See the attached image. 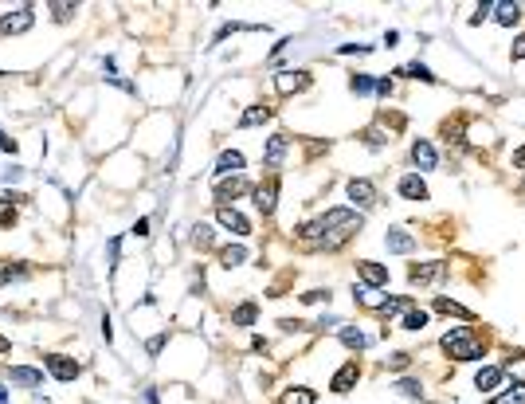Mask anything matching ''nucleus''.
Returning <instances> with one entry per match:
<instances>
[{
  "label": "nucleus",
  "mask_w": 525,
  "mask_h": 404,
  "mask_svg": "<svg viewBox=\"0 0 525 404\" xmlns=\"http://www.w3.org/2000/svg\"><path fill=\"white\" fill-rule=\"evenodd\" d=\"M439 345H443V354H451L455 361H475V357L482 354V345H478V338H475L470 326H455V330H447Z\"/></svg>",
  "instance_id": "obj_1"
},
{
  "label": "nucleus",
  "mask_w": 525,
  "mask_h": 404,
  "mask_svg": "<svg viewBox=\"0 0 525 404\" xmlns=\"http://www.w3.org/2000/svg\"><path fill=\"white\" fill-rule=\"evenodd\" d=\"M32 20H36V8H32V4H20V8H12V12L0 16V32H8V36H16V32H28V28H32Z\"/></svg>",
  "instance_id": "obj_2"
},
{
  "label": "nucleus",
  "mask_w": 525,
  "mask_h": 404,
  "mask_svg": "<svg viewBox=\"0 0 525 404\" xmlns=\"http://www.w3.org/2000/svg\"><path fill=\"white\" fill-rule=\"evenodd\" d=\"M216 220H220V228H228L232 235H251V224H247V216H239L235 209H216Z\"/></svg>",
  "instance_id": "obj_3"
},
{
  "label": "nucleus",
  "mask_w": 525,
  "mask_h": 404,
  "mask_svg": "<svg viewBox=\"0 0 525 404\" xmlns=\"http://www.w3.org/2000/svg\"><path fill=\"white\" fill-rule=\"evenodd\" d=\"M357 275H361V279H365V287H373V291L388 287V267H380V263H373V259L357 263Z\"/></svg>",
  "instance_id": "obj_4"
},
{
  "label": "nucleus",
  "mask_w": 525,
  "mask_h": 404,
  "mask_svg": "<svg viewBox=\"0 0 525 404\" xmlns=\"http://www.w3.org/2000/svg\"><path fill=\"white\" fill-rule=\"evenodd\" d=\"M48 373L55 381H75L79 377V361H71V357H63V354H51L48 357Z\"/></svg>",
  "instance_id": "obj_5"
},
{
  "label": "nucleus",
  "mask_w": 525,
  "mask_h": 404,
  "mask_svg": "<svg viewBox=\"0 0 525 404\" xmlns=\"http://www.w3.org/2000/svg\"><path fill=\"white\" fill-rule=\"evenodd\" d=\"M275 86H279V95H294V90H306L310 86V75L306 71H279L275 75Z\"/></svg>",
  "instance_id": "obj_6"
},
{
  "label": "nucleus",
  "mask_w": 525,
  "mask_h": 404,
  "mask_svg": "<svg viewBox=\"0 0 525 404\" xmlns=\"http://www.w3.org/2000/svg\"><path fill=\"white\" fill-rule=\"evenodd\" d=\"M244 173V153H235V149H224L220 157H216V177H239Z\"/></svg>",
  "instance_id": "obj_7"
},
{
  "label": "nucleus",
  "mask_w": 525,
  "mask_h": 404,
  "mask_svg": "<svg viewBox=\"0 0 525 404\" xmlns=\"http://www.w3.org/2000/svg\"><path fill=\"white\" fill-rule=\"evenodd\" d=\"M412 161L419 165V169H435V161L439 157H435V146H431L428 137H415L412 142Z\"/></svg>",
  "instance_id": "obj_8"
},
{
  "label": "nucleus",
  "mask_w": 525,
  "mask_h": 404,
  "mask_svg": "<svg viewBox=\"0 0 525 404\" xmlns=\"http://www.w3.org/2000/svg\"><path fill=\"white\" fill-rule=\"evenodd\" d=\"M349 200H353L357 209L377 204V189H373V181H349Z\"/></svg>",
  "instance_id": "obj_9"
},
{
  "label": "nucleus",
  "mask_w": 525,
  "mask_h": 404,
  "mask_svg": "<svg viewBox=\"0 0 525 404\" xmlns=\"http://www.w3.org/2000/svg\"><path fill=\"white\" fill-rule=\"evenodd\" d=\"M275 200H279V181H267L255 189V209L263 212V216H270L275 212Z\"/></svg>",
  "instance_id": "obj_10"
},
{
  "label": "nucleus",
  "mask_w": 525,
  "mask_h": 404,
  "mask_svg": "<svg viewBox=\"0 0 525 404\" xmlns=\"http://www.w3.org/2000/svg\"><path fill=\"white\" fill-rule=\"evenodd\" d=\"M239 193H247V181H244V173L239 177H224L220 184H216V200H220V209L232 200V196H239Z\"/></svg>",
  "instance_id": "obj_11"
},
{
  "label": "nucleus",
  "mask_w": 525,
  "mask_h": 404,
  "mask_svg": "<svg viewBox=\"0 0 525 404\" xmlns=\"http://www.w3.org/2000/svg\"><path fill=\"white\" fill-rule=\"evenodd\" d=\"M357 377H361V369H357V361H349V365H341L337 373H333L330 389H333V392H349V389L357 385Z\"/></svg>",
  "instance_id": "obj_12"
},
{
  "label": "nucleus",
  "mask_w": 525,
  "mask_h": 404,
  "mask_svg": "<svg viewBox=\"0 0 525 404\" xmlns=\"http://www.w3.org/2000/svg\"><path fill=\"white\" fill-rule=\"evenodd\" d=\"M502 381H506V369H498V365H486V369H478L475 385H478L482 392H498V389H502Z\"/></svg>",
  "instance_id": "obj_13"
},
{
  "label": "nucleus",
  "mask_w": 525,
  "mask_h": 404,
  "mask_svg": "<svg viewBox=\"0 0 525 404\" xmlns=\"http://www.w3.org/2000/svg\"><path fill=\"white\" fill-rule=\"evenodd\" d=\"M400 196L404 200H428V184H424V177H404L400 181Z\"/></svg>",
  "instance_id": "obj_14"
},
{
  "label": "nucleus",
  "mask_w": 525,
  "mask_h": 404,
  "mask_svg": "<svg viewBox=\"0 0 525 404\" xmlns=\"http://www.w3.org/2000/svg\"><path fill=\"white\" fill-rule=\"evenodd\" d=\"M384 244H388V251H412L415 247V235H408L404 228H388V235H384Z\"/></svg>",
  "instance_id": "obj_15"
},
{
  "label": "nucleus",
  "mask_w": 525,
  "mask_h": 404,
  "mask_svg": "<svg viewBox=\"0 0 525 404\" xmlns=\"http://www.w3.org/2000/svg\"><path fill=\"white\" fill-rule=\"evenodd\" d=\"M12 381H16V385H28V389H39V385H43V369L16 365V369H12Z\"/></svg>",
  "instance_id": "obj_16"
},
{
  "label": "nucleus",
  "mask_w": 525,
  "mask_h": 404,
  "mask_svg": "<svg viewBox=\"0 0 525 404\" xmlns=\"http://www.w3.org/2000/svg\"><path fill=\"white\" fill-rule=\"evenodd\" d=\"M282 157H286V134H275L267 142V165H270V169H279Z\"/></svg>",
  "instance_id": "obj_17"
},
{
  "label": "nucleus",
  "mask_w": 525,
  "mask_h": 404,
  "mask_svg": "<svg viewBox=\"0 0 525 404\" xmlns=\"http://www.w3.org/2000/svg\"><path fill=\"white\" fill-rule=\"evenodd\" d=\"M494 12H498V24L513 28L522 20V4H494Z\"/></svg>",
  "instance_id": "obj_18"
},
{
  "label": "nucleus",
  "mask_w": 525,
  "mask_h": 404,
  "mask_svg": "<svg viewBox=\"0 0 525 404\" xmlns=\"http://www.w3.org/2000/svg\"><path fill=\"white\" fill-rule=\"evenodd\" d=\"M255 314H259L255 302H244V307L232 310V326H251V322H255Z\"/></svg>",
  "instance_id": "obj_19"
},
{
  "label": "nucleus",
  "mask_w": 525,
  "mask_h": 404,
  "mask_svg": "<svg viewBox=\"0 0 525 404\" xmlns=\"http://www.w3.org/2000/svg\"><path fill=\"white\" fill-rule=\"evenodd\" d=\"M341 342L349 345V349H365L368 345V338L361 330H357V326H341Z\"/></svg>",
  "instance_id": "obj_20"
},
{
  "label": "nucleus",
  "mask_w": 525,
  "mask_h": 404,
  "mask_svg": "<svg viewBox=\"0 0 525 404\" xmlns=\"http://www.w3.org/2000/svg\"><path fill=\"white\" fill-rule=\"evenodd\" d=\"M270 118V106H251V110L239 114V126H259V122H267Z\"/></svg>",
  "instance_id": "obj_21"
},
{
  "label": "nucleus",
  "mask_w": 525,
  "mask_h": 404,
  "mask_svg": "<svg viewBox=\"0 0 525 404\" xmlns=\"http://www.w3.org/2000/svg\"><path fill=\"white\" fill-rule=\"evenodd\" d=\"M435 275H443V263H424V267H412V282H431Z\"/></svg>",
  "instance_id": "obj_22"
},
{
  "label": "nucleus",
  "mask_w": 525,
  "mask_h": 404,
  "mask_svg": "<svg viewBox=\"0 0 525 404\" xmlns=\"http://www.w3.org/2000/svg\"><path fill=\"white\" fill-rule=\"evenodd\" d=\"M244 259H247V247H239V244H235V247H224V251H220V263H224V267H239Z\"/></svg>",
  "instance_id": "obj_23"
},
{
  "label": "nucleus",
  "mask_w": 525,
  "mask_h": 404,
  "mask_svg": "<svg viewBox=\"0 0 525 404\" xmlns=\"http://www.w3.org/2000/svg\"><path fill=\"white\" fill-rule=\"evenodd\" d=\"M435 310H439V314H455V318H470V310L459 307L455 298H435Z\"/></svg>",
  "instance_id": "obj_24"
},
{
  "label": "nucleus",
  "mask_w": 525,
  "mask_h": 404,
  "mask_svg": "<svg viewBox=\"0 0 525 404\" xmlns=\"http://www.w3.org/2000/svg\"><path fill=\"white\" fill-rule=\"evenodd\" d=\"M16 200H28V196H4V200H0V224H12L16 220Z\"/></svg>",
  "instance_id": "obj_25"
},
{
  "label": "nucleus",
  "mask_w": 525,
  "mask_h": 404,
  "mask_svg": "<svg viewBox=\"0 0 525 404\" xmlns=\"http://www.w3.org/2000/svg\"><path fill=\"white\" fill-rule=\"evenodd\" d=\"M494 404H525V385H513V389L498 392V396H494Z\"/></svg>",
  "instance_id": "obj_26"
},
{
  "label": "nucleus",
  "mask_w": 525,
  "mask_h": 404,
  "mask_svg": "<svg viewBox=\"0 0 525 404\" xmlns=\"http://www.w3.org/2000/svg\"><path fill=\"white\" fill-rule=\"evenodd\" d=\"M282 404H314V392L310 389H290V392H282Z\"/></svg>",
  "instance_id": "obj_27"
},
{
  "label": "nucleus",
  "mask_w": 525,
  "mask_h": 404,
  "mask_svg": "<svg viewBox=\"0 0 525 404\" xmlns=\"http://www.w3.org/2000/svg\"><path fill=\"white\" fill-rule=\"evenodd\" d=\"M349 90H353V95H368V90H377V83H373L368 75H353V79H349Z\"/></svg>",
  "instance_id": "obj_28"
},
{
  "label": "nucleus",
  "mask_w": 525,
  "mask_h": 404,
  "mask_svg": "<svg viewBox=\"0 0 525 404\" xmlns=\"http://www.w3.org/2000/svg\"><path fill=\"white\" fill-rule=\"evenodd\" d=\"M424 326H428V314L424 310H408L404 314V330H424Z\"/></svg>",
  "instance_id": "obj_29"
},
{
  "label": "nucleus",
  "mask_w": 525,
  "mask_h": 404,
  "mask_svg": "<svg viewBox=\"0 0 525 404\" xmlns=\"http://www.w3.org/2000/svg\"><path fill=\"white\" fill-rule=\"evenodd\" d=\"M357 298H361V302H365V307H384V298H380L377 291H373V287H357Z\"/></svg>",
  "instance_id": "obj_30"
},
{
  "label": "nucleus",
  "mask_w": 525,
  "mask_h": 404,
  "mask_svg": "<svg viewBox=\"0 0 525 404\" xmlns=\"http://www.w3.org/2000/svg\"><path fill=\"white\" fill-rule=\"evenodd\" d=\"M400 75H408V79H424V83H435V75H431L424 63H412V67H404Z\"/></svg>",
  "instance_id": "obj_31"
},
{
  "label": "nucleus",
  "mask_w": 525,
  "mask_h": 404,
  "mask_svg": "<svg viewBox=\"0 0 525 404\" xmlns=\"http://www.w3.org/2000/svg\"><path fill=\"white\" fill-rule=\"evenodd\" d=\"M404 310H408V302H404V298H384L380 314H384V318H396V314H404Z\"/></svg>",
  "instance_id": "obj_32"
},
{
  "label": "nucleus",
  "mask_w": 525,
  "mask_h": 404,
  "mask_svg": "<svg viewBox=\"0 0 525 404\" xmlns=\"http://www.w3.org/2000/svg\"><path fill=\"white\" fill-rule=\"evenodd\" d=\"M396 389H400L404 396H424V385H419V381H412V377H404Z\"/></svg>",
  "instance_id": "obj_33"
},
{
  "label": "nucleus",
  "mask_w": 525,
  "mask_h": 404,
  "mask_svg": "<svg viewBox=\"0 0 525 404\" xmlns=\"http://www.w3.org/2000/svg\"><path fill=\"white\" fill-rule=\"evenodd\" d=\"M192 240H196V244H200V247H208V244H212V228H208V224H196Z\"/></svg>",
  "instance_id": "obj_34"
},
{
  "label": "nucleus",
  "mask_w": 525,
  "mask_h": 404,
  "mask_svg": "<svg viewBox=\"0 0 525 404\" xmlns=\"http://www.w3.org/2000/svg\"><path fill=\"white\" fill-rule=\"evenodd\" d=\"M12 279H28V267H4L0 271V282H12Z\"/></svg>",
  "instance_id": "obj_35"
},
{
  "label": "nucleus",
  "mask_w": 525,
  "mask_h": 404,
  "mask_svg": "<svg viewBox=\"0 0 525 404\" xmlns=\"http://www.w3.org/2000/svg\"><path fill=\"white\" fill-rule=\"evenodd\" d=\"M412 365V354H396V357H388V369L392 373H400V369H408Z\"/></svg>",
  "instance_id": "obj_36"
},
{
  "label": "nucleus",
  "mask_w": 525,
  "mask_h": 404,
  "mask_svg": "<svg viewBox=\"0 0 525 404\" xmlns=\"http://www.w3.org/2000/svg\"><path fill=\"white\" fill-rule=\"evenodd\" d=\"M51 12H55V20H71L75 16V4H48Z\"/></svg>",
  "instance_id": "obj_37"
},
{
  "label": "nucleus",
  "mask_w": 525,
  "mask_h": 404,
  "mask_svg": "<svg viewBox=\"0 0 525 404\" xmlns=\"http://www.w3.org/2000/svg\"><path fill=\"white\" fill-rule=\"evenodd\" d=\"M0 181H24V169L20 165H8V169H0Z\"/></svg>",
  "instance_id": "obj_38"
},
{
  "label": "nucleus",
  "mask_w": 525,
  "mask_h": 404,
  "mask_svg": "<svg viewBox=\"0 0 525 404\" xmlns=\"http://www.w3.org/2000/svg\"><path fill=\"white\" fill-rule=\"evenodd\" d=\"M365 142H368L373 149H380L384 142H388V137H384V130H368V134H365Z\"/></svg>",
  "instance_id": "obj_39"
},
{
  "label": "nucleus",
  "mask_w": 525,
  "mask_h": 404,
  "mask_svg": "<svg viewBox=\"0 0 525 404\" xmlns=\"http://www.w3.org/2000/svg\"><path fill=\"white\" fill-rule=\"evenodd\" d=\"M302 302H330V291H306Z\"/></svg>",
  "instance_id": "obj_40"
},
{
  "label": "nucleus",
  "mask_w": 525,
  "mask_h": 404,
  "mask_svg": "<svg viewBox=\"0 0 525 404\" xmlns=\"http://www.w3.org/2000/svg\"><path fill=\"white\" fill-rule=\"evenodd\" d=\"M490 12H494V4H478V12L470 16V24H482V20H486Z\"/></svg>",
  "instance_id": "obj_41"
},
{
  "label": "nucleus",
  "mask_w": 525,
  "mask_h": 404,
  "mask_svg": "<svg viewBox=\"0 0 525 404\" xmlns=\"http://www.w3.org/2000/svg\"><path fill=\"white\" fill-rule=\"evenodd\" d=\"M12 149H16V142L8 134H0V153H12Z\"/></svg>",
  "instance_id": "obj_42"
},
{
  "label": "nucleus",
  "mask_w": 525,
  "mask_h": 404,
  "mask_svg": "<svg viewBox=\"0 0 525 404\" xmlns=\"http://www.w3.org/2000/svg\"><path fill=\"white\" fill-rule=\"evenodd\" d=\"M513 59H525V36L517 39V44H513Z\"/></svg>",
  "instance_id": "obj_43"
},
{
  "label": "nucleus",
  "mask_w": 525,
  "mask_h": 404,
  "mask_svg": "<svg viewBox=\"0 0 525 404\" xmlns=\"http://www.w3.org/2000/svg\"><path fill=\"white\" fill-rule=\"evenodd\" d=\"M513 165H522V169H525V146L517 149V153H513Z\"/></svg>",
  "instance_id": "obj_44"
},
{
  "label": "nucleus",
  "mask_w": 525,
  "mask_h": 404,
  "mask_svg": "<svg viewBox=\"0 0 525 404\" xmlns=\"http://www.w3.org/2000/svg\"><path fill=\"white\" fill-rule=\"evenodd\" d=\"M8 349H12V342H8V338H0V354H8Z\"/></svg>",
  "instance_id": "obj_45"
},
{
  "label": "nucleus",
  "mask_w": 525,
  "mask_h": 404,
  "mask_svg": "<svg viewBox=\"0 0 525 404\" xmlns=\"http://www.w3.org/2000/svg\"><path fill=\"white\" fill-rule=\"evenodd\" d=\"M0 404H8V389H0Z\"/></svg>",
  "instance_id": "obj_46"
}]
</instances>
